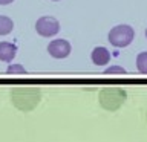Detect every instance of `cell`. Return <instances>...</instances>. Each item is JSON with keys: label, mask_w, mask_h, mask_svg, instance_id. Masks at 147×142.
<instances>
[{"label": "cell", "mask_w": 147, "mask_h": 142, "mask_svg": "<svg viewBox=\"0 0 147 142\" xmlns=\"http://www.w3.org/2000/svg\"><path fill=\"white\" fill-rule=\"evenodd\" d=\"M11 101L14 107L18 109L20 112H31L40 104L41 90L40 87H34V86L14 87L11 90Z\"/></svg>", "instance_id": "cell-1"}, {"label": "cell", "mask_w": 147, "mask_h": 142, "mask_svg": "<svg viewBox=\"0 0 147 142\" xmlns=\"http://www.w3.org/2000/svg\"><path fill=\"white\" fill-rule=\"evenodd\" d=\"M127 99V93L126 90L117 86H110V87H104L98 95V102L104 110L107 112H117L121 105L126 102Z\"/></svg>", "instance_id": "cell-2"}, {"label": "cell", "mask_w": 147, "mask_h": 142, "mask_svg": "<svg viewBox=\"0 0 147 142\" xmlns=\"http://www.w3.org/2000/svg\"><path fill=\"white\" fill-rule=\"evenodd\" d=\"M135 38V31L130 25H117L109 31L107 40L115 48H127Z\"/></svg>", "instance_id": "cell-3"}, {"label": "cell", "mask_w": 147, "mask_h": 142, "mask_svg": "<svg viewBox=\"0 0 147 142\" xmlns=\"http://www.w3.org/2000/svg\"><path fill=\"white\" fill-rule=\"evenodd\" d=\"M35 31L38 35L46 37V38L55 37L60 32V23L55 17H51V15L40 17L35 23Z\"/></svg>", "instance_id": "cell-4"}, {"label": "cell", "mask_w": 147, "mask_h": 142, "mask_svg": "<svg viewBox=\"0 0 147 142\" xmlns=\"http://www.w3.org/2000/svg\"><path fill=\"white\" fill-rule=\"evenodd\" d=\"M71 50H72L71 43H69L67 40H64V38H55L48 44L49 55L52 58H57V60H63V58L69 57Z\"/></svg>", "instance_id": "cell-5"}, {"label": "cell", "mask_w": 147, "mask_h": 142, "mask_svg": "<svg viewBox=\"0 0 147 142\" xmlns=\"http://www.w3.org/2000/svg\"><path fill=\"white\" fill-rule=\"evenodd\" d=\"M90 58H92V63H94L95 66H106V64H109V61H110V52H109V49L103 48V46H96V48L92 50Z\"/></svg>", "instance_id": "cell-6"}, {"label": "cell", "mask_w": 147, "mask_h": 142, "mask_svg": "<svg viewBox=\"0 0 147 142\" xmlns=\"http://www.w3.org/2000/svg\"><path fill=\"white\" fill-rule=\"evenodd\" d=\"M17 55V48L16 44L9 43V41H2L0 43V61L11 63Z\"/></svg>", "instance_id": "cell-7"}, {"label": "cell", "mask_w": 147, "mask_h": 142, "mask_svg": "<svg viewBox=\"0 0 147 142\" xmlns=\"http://www.w3.org/2000/svg\"><path fill=\"white\" fill-rule=\"evenodd\" d=\"M14 29V21L6 15H0V35H8Z\"/></svg>", "instance_id": "cell-8"}, {"label": "cell", "mask_w": 147, "mask_h": 142, "mask_svg": "<svg viewBox=\"0 0 147 142\" xmlns=\"http://www.w3.org/2000/svg\"><path fill=\"white\" fill-rule=\"evenodd\" d=\"M136 67L141 73L147 75V52H141L136 57Z\"/></svg>", "instance_id": "cell-9"}, {"label": "cell", "mask_w": 147, "mask_h": 142, "mask_svg": "<svg viewBox=\"0 0 147 142\" xmlns=\"http://www.w3.org/2000/svg\"><path fill=\"white\" fill-rule=\"evenodd\" d=\"M6 73H9V75H23V73H26V69L22 64H9Z\"/></svg>", "instance_id": "cell-10"}, {"label": "cell", "mask_w": 147, "mask_h": 142, "mask_svg": "<svg viewBox=\"0 0 147 142\" xmlns=\"http://www.w3.org/2000/svg\"><path fill=\"white\" fill-rule=\"evenodd\" d=\"M106 75H124L126 73V69L123 66H110L104 70Z\"/></svg>", "instance_id": "cell-11"}, {"label": "cell", "mask_w": 147, "mask_h": 142, "mask_svg": "<svg viewBox=\"0 0 147 142\" xmlns=\"http://www.w3.org/2000/svg\"><path fill=\"white\" fill-rule=\"evenodd\" d=\"M12 2H14V0H0V5H9Z\"/></svg>", "instance_id": "cell-12"}, {"label": "cell", "mask_w": 147, "mask_h": 142, "mask_svg": "<svg viewBox=\"0 0 147 142\" xmlns=\"http://www.w3.org/2000/svg\"><path fill=\"white\" fill-rule=\"evenodd\" d=\"M146 37H147V29H146Z\"/></svg>", "instance_id": "cell-13"}, {"label": "cell", "mask_w": 147, "mask_h": 142, "mask_svg": "<svg viewBox=\"0 0 147 142\" xmlns=\"http://www.w3.org/2000/svg\"><path fill=\"white\" fill-rule=\"evenodd\" d=\"M54 2H58V0H54Z\"/></svg>", "instance_id": "cell-14"}, {"label": "cell", "mask_w": 147, "mask_h": 142, "mask_svg": "<svg viewBox=\"0 0 147 142\" xmlns=\"http://www.w3.org/2000/svg\"><path fill=\"white\" fill-rule=\"evenodd\" d=\"M146 116H147V112H146Z\"/></svg>", "instance_id": "cell-15"}]
</instances>
